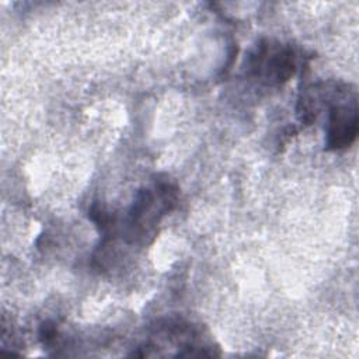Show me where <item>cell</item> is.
<instances>
[{
  "label": "cell",
  "instance_id": "1",
  "mask_svg": "<svg viewBox=\"0 0 359 359\" xmlns=\"http://www.w3.org/2000/svg\"><path fill=\"white\" fill-rule=\"evenodd\" d=\"M332 101L328 112L327 149L342 150L355 142L359 132L356 94L348 90V86L339 84Z\"/></svg>",
  "mask_w": 359,
  "mask_h": 359
},
{
  "label": "cell",
  "instance_id": "2",
  "mask_svg": "<svg viewBox=\"0 0 359 359\" xmlns=\"http://www.w3.org/2000/svg\"><path fill=\"white\" fill-rule=\"evenodd\" d=\"M247 67L252 76L264 77L268 83L282 84L296 70V52L292 46L272 45L271 41L262 39L250 53Z\"/></svg>",
  "mask_w": 359,
  "mask_h": 359
},
{
  "label": "cell",
  "instance_id": "3",
  "mask_svg": "<svg viewBox=\"0 0 359 359\" xmlns=\"http://www.w3.org/2000/svg\"><path fill=\"white\" fill-rule=\"evenodd\" d=\"M39 339L43 345H52L57 339V328L53 323L46 321L39 328Z\"/></svg>",
  "mask_w": 359,
  "mask_h": 359
}]
</instances>
